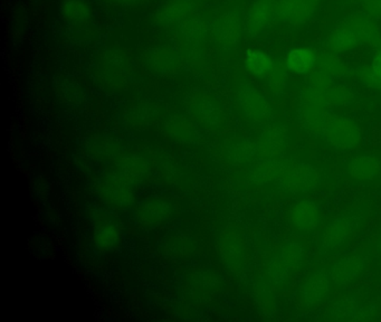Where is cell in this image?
Returning a JSON list of instances; mask_svg holds the SVG:
<instances>
[{
  "mask_svg": "<svg viewBox=\"0 0 381 322\" xmlns=\"http://www.w3.org/2000/svg\"><path fill=\"white\" fill-rule=\"evenodd\" d=\"M376 35V25L365 15L350 17L343 24L336 26L328 38L326 45L334 53H344L367 43Z\"/></svg>",
  "mask_w": 381,
  "mask_h": 322,
  "instance_id": "cell-1",
  "label": "cell"
},
{
  "mask_svg": "<svg viewBox=\"0 0 381 322\" xmlns=\"http://www.w3.org/2000/svg\"><path fill=\"white\" fill-rule=\"evenodd\" d=\"M321 0H278L281 22L299 27L310 22L320 8Z\"/></svg>",
  "mask_w": 381,
  "mask_h": 322,
  "instance_id": "cell-2",
  "label": "cell"
},
{
  "mask_svg": "<svg viewBox=\"0 0 381 322\" xmlns=\"http://www.w3.org/2000/svg\"><path fill=\"white\" fill-rule=\"evenodd\" d=\"M64 16L72 22H83L89 17V7L83 0H65L62 5Z\"/></svg>",
  "mask_w": 381,
  "mask_h": 322,
  "instance_id": "cell-6",
  "label": "cell"
},
{
  "mask_svg": "<svg viewBox=\"0 0 381 322\" xmlns=\"http://www.w3.org/2000/svg\"><path fill=\"white\" fill-rule=\"evenodd\" d=\"M245 65L251 74L263 76L272 71L274 62L266 52L257 48H249L245 55Z\"/></svg>",
  "mask_w": 381,
  "mask_h": 322,
  "instance_id": "cell-5",
  "label": "cell"
},
{
  "mask_svg": "<svg viewBox=\"0 0 381 322\" xmlns=\"http://www.w3.org/2000/svg\"><path fill=\"white\" fill-rule=\"evenodd\" d=\"M220 30H222L220 36H222L224 43L234 45L241 38V26L239 17L231 15L224 21V24Z\"/></svg>",
  "mask_w": 381,
  "mask_h": 322,
  "instance_id": "cell-7",
  "label": "cell"
},
{
  "mask_svg": "<svg viewBox=\"0 0 381 322\" xmlns=\"http://www.w3.org/2000/svg\"><path fill=\"white\" fill-rule=\"evenodd\" d=\"M280 21L278 0H256L249 11L247 28L251 34H261Z\"/></svg>",
  "mask_w": 381,
  "mask_h": 322,
  "instance_id": "cell-3",
  "label": "cell"
},
{
  "mask_svg": "<svg viewBox=\"0 0 381 322\" xmlns=\"http://www.w3.org/2000/svg\"><path fill=\"white\" fill-rule=\"evenodd\" d=\"M373 80L381 83V51L377 53L373 62Z\"/></svg>",
  "mask_w": 381,
  "mask_h": 322,
  "instance_id": "cell-8",
  "label": "cell"
},
{
  "mask_svg": "<svg viewBox=\"0 0 381 322\" xmlns=\"http://www.w3.org/2000/svg\"><path fill=\"white\" fill-rule=\"evenodd\" d=\"M122 1H125V3H137L138 0H122Z\"/></svg>",
  "mask_w": 381,
  "mask_h": 322,
  "instance_id": "cell-9",
  "label": "cell"
},
{
  "mask_svg": "<svg viewBox=\"0 0 381 322\" xmlns=\"http://www.w3.org/2000/svg\"><path fill=\"white\" fill-rule=\"evenodd\" d=\"M317 55L310 48L293 47L286 55V67L294 74H307L314 67Z\"/></svg>",
  "mask_w": 381,
  "mask_h": 322,
  "instance_id": "cell-4",
  "label": "cell"
}]
</instances>
